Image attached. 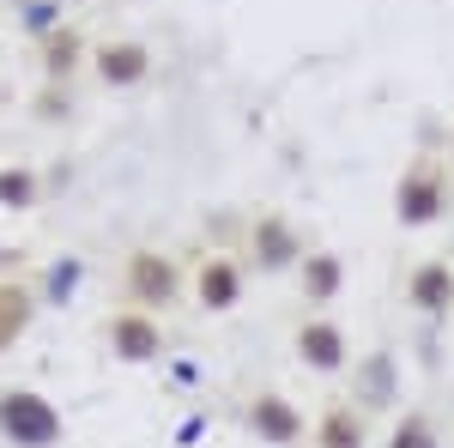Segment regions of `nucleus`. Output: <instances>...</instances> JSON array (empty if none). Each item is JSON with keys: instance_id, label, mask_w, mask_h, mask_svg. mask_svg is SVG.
<instances>
[{"instance_id": "nucleus-8", "label": "nucleus", "mask_w": 454, "mask_h": 448, "mask_svg": "<svg viewBox=\"0 0 454 448\" xmlns=\"http://www.w3.org/2000/svg\"><path fill=\"white\" fill-rule=\"evenodd\" d=\"M104 340L121 364H158V358H164V327H158V315H145V310L109 315Z\"/></svg>"}, {"instance_id": "nucleus-18", "label": "nucleus", "mask_w": 454, "mask_h": 448, "mask_svg": "<svg viewBox=\"0 0 454 448\" xmlns=\"http://www.w3.org/2000/svg\"><path fill=\"white\" fill-rule=\"evenodd\" d=\"M73 67H79V36L73 31L43 36V73H49V79H67Z\"/></svg>"}, {"instance_id": "nucleus-14", "label": "nucleus", "mask_w": 454, "mask_h": 448, "mask_svg": "<svg viewBox=\"0 0 454 448\" xmlns=\"http://www.w3.org/2000/svg\"><path fill=\"white\" fill-rule=\"evenodd\" d=\"M315 448H370V424H364V413L346 406V400H333L327 413L315 418Z\"/></svg>"}, {"instance_id": "nucleus-4", "label": "nucleus", "mask_w": 454, "mask_h": 448, "mask_svg": "<svg viewBox=\"0 0 454 448\" xmlns=\"http://www.w3.org/2000/svg\"><path fill=\"white\" fill-rule=\"evenodd\" d=\"M303 255H309L303 248V231L285 212H261L248 224V261H254V273H291Z\"/></svg>"}, {"instance_id": "nucleus-13", "label": "nucleus", "mask_w": 454, "mask_h": 448, "mask_svg": "<svg viewBox=\"0 0 454 448\" xmlns=\"http://www.w3.org/2000/svg\"><path fill=\"white\" fill-rule=\"evenodd\" d=\"M297 285H303V303H333L346 291V261L327 255V248H315V255L297 261Z\"/></svg>"}, {"instance_id": "nucleus-6", "label": "nucleus", "mask_w": 454, "mask_h": 448, "mask_svg": "<svg viewBox=\"0 0 454 448\" xmlns=\"http://www.w3.org/2000/svg\"><path fill=\"white\" fill-rule=\"evenodd\" d=\"M351 400H357L364 418L400 406V364H394V351H364L351 364Z\"/></svg>"}, {"instance_id": "nucleus-16", "label": "nucleus", "mask_w": 454, "mask_h": 448, "mask_svg": "<svg viewBox=\"0 0 454 448\" xmlns=\"http://www.w3.org/2000/svg\"><path fill=\"white\" fill-rule=\"evenodd\" d=\"M0 207H6V212H36V207H43V176H36L31 164L0 170Z\"/></svg>"}, {"instance_id": "nucleus-1", "label": "nucleus", "mask_w": 454, "mask_h": 448, "mask_svg": "<svg viewBox=\"0 0 454 448\" xmlns=\"http://www.w3.org/2000/svg\"><path fill=\"white\" fill-rule=\"evenodd\" d=\"M67 418L36 388H0V443L6 448H61Z\"/></svg>"}, {"instance_id": "nucleus-19", "label": "nucleus", "mask_w": 454, "mask_h": 448, "mask_svg": "<svg viewBox=\"0 0 454 448\" xmlns=\"http://www.w3.org/2000/svg\"><path fill=\"white\" fill-rule=\"evenodd\" d=\"M19 19H25V31H31V36H55V31H61V0H25Z\"/></svg>"}, {"instance_id": "nucleus-20", "label": "nucleus", "mask_w": 454, "mask_h": 448, "mask_svg": "<svg viewBox=\"0 0 454 448\" xmlns=\"http://www.w3.org/2000/svg\"><path fill=\"white\" fill-rule=\"evenodd\" d=\"M449 152H454V139H449Z\"/></svg>"}, {"instance_id": "nucleus-11", "label": "nucleus", "mask_w": 454, "mask_h": 448, "mask_svg": "<svg viewBox=\"0 0 454 448\" xmlns=\"http://www.w3.org/2000/svg\"><path fill=\"white\" fill-rule=\"evenodd\" d=\"M406 303L424 315V321H442L454 310V267L449 261H419L412 279H406Z\"/></svg>"}, {"instance_id": "nucleus-3", "label": "nucleus", "mask_w": 454, "mask_h": 448, "mask_svg": "<svg viewBox=\"0 0 454 448\" xmlns=\"http://www.w3.org/2000/svg\"><path fill=\"white\" fill-rule=\"evenodd\" d=\"M121 285H128V303H134V310L164 315L176 297H182V267H176L170 255H158V248H134Z\"/></svg>"}, {"instance_id": "nucleus-10", "label": "nucleus", "mask_w": 454, "mask_h": 448, "mask_svg": "<svg viewBox=\"0 0 454 448\" xmlns=\"http://www.w3.org/2000/svg\"><path fill=\"white\" fill-rule=\"evenodd\" d=\"M91 67L104 79V91H134V85L152 79V49L145 43H104L91 55Z\"/></svg>"}, {"instance_id": "nucleus-15", "label": "nucleus", "mask_w": 454, "mask_h": 448, "mask_svg": "<svg viewBox=\"0 0 454 448\" xmlns=\"http://www.w3.org/2000/svg\"><path fill=\"white\" fill-rule=\"evenodd\" d=\"M79 285H85V261H79V255H61V261H49V273H43V285H36V303L67 310L73 297H79Z\"/></svg>"}, {"instance_id": "nucleus-9", "label": "nucleus", "mask_w": 454, "mask_h": 448, "mask_svg": "<svg viewBox=\"0 0 454 448\" xmlns=\"http://www.w3.org/2000/svg\"><path fill=\"white\" fill-rule=\"evenodd\" d=\"M243 424H248V436L267 443V448H297L303 443V413H297L285 394H254Z\"/></svg>"}, {"instance_id": "nucleus-17", "label": "nucleus", "mask_w": 454, "mask_h": 448, "mask_svg": "<svg viewBox=\"0 0 454 448\" xmlns=\"http://www.w3.org/2000/svg\"><path fill=\"white\" fill-rule=\"evenodd\" d=\"M387 448H442V436H436V418H430V413H400V418H394V436H387Z\"/></svg>"}, {"instance_id": "nucleus-7", "label": "nucleus", "mask_w": 454, "mask_h": 448, "mask_svg": "<svg viewBox=\"0 0 454 448\" xmlns=\"http://www.w3.org/2000/svg\"><path fill=\"white\" fill-rule=\"evenodd\" d=\"M243 291H248V267L231 261V255H207V261L194 267V303L207 315H231L243 303Z\"/></svg>"}, {"instance_id": "nucleus-5", "label": "nucleus", "mask_w": 454, "mask_h": 448, "mask_svg": "<svg viewBox=\"0 0 454 448\" xmlns=\"http://www.w3.org/2000/svg\"><path fill=\"white\" fill-rule=\"evenodd\" d=\"M291 345H297V364L315 370V376H340V370H351V334L333 321V315H309Z\"/></svg>"}, {"instance_id": "nucleus-12", "label": "nucleus", "mask_w": 454, "mask_h": 448, "mask_svg": "<svg viewBox=\"0 0 454 448\" xmlns=\"http://www.w3.org/2000/svg\"><path fill=\"white\" fill-rule=\"evenodd\" d=\"M36 310H43V303H36V285H25V279H0V358L31 334Z\"/></svg>"}, {"instance_id": "nucleus-2", "label": "nucleus", "mask_w": 454, "mask_h": 448, "mask_svg": "<svg viewBox=\"0 0 454 448\" xmlns=\"http://www.w3.org/2000/svg\"><path fill=\"white\" fill-rule=\"evenodd\" d=\"M449 212V176L436 158H419V164H406L400 182H394V218L406 224V231H424V224H436Z\"/></svg>"}]
</instances>
